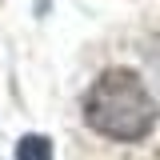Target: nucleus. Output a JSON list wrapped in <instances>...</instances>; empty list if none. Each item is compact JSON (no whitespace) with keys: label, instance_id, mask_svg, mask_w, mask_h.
Here are the masks:
<instances>
[{"label":"nucleus","instance_id":"nucleus-1","mask_svg":"<svg viewBox=\"0 0 160 160\" xmlns=\"http://www.w3.org/2000/svg\"><path fill=\"white\" fill-rule=\"evenodd\" d=\"M84 120L88 128L112 140H140L156 124V100L140 84L136 72L112 68L88 88L84 100Z\"/></svg>","mask_w":160,"mask_h":160},{"label":"nucleus","instance_id":"nucleus-2","mask_svg":"<svg viewBox=\"0 0 160 160\" xmlns=\"http://www.w3.org/2000/svg\"><path fill=\"white\" fill-rule=\"evenodd\" d=\"M16 160H52V144H48V136H24L16 144Z\"/></svg>","mask_w":160,"mask_h":160}]
</instances>
